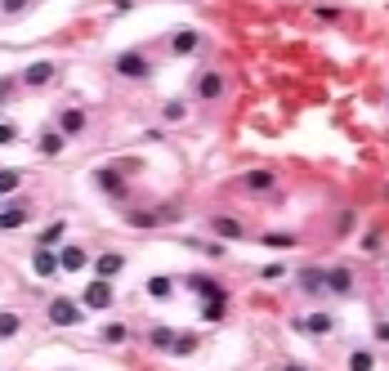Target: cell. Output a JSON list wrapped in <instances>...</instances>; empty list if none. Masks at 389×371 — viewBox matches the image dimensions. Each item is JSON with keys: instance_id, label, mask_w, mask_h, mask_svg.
<instances>
[{"instance_id": "cell-1", "label": "cell", "mask_w": 389, "mask_h": 371, "mask_svg": "<svg viewBox=\"0 0 389 371\" xmlns=\"http://www.w3.org/2000/svg\"><path fill=\"white\" fill-rule=\"evenodd\" d=\"M116 76H126V81H148L152 76V63L148 54H139V49H126V54H116Z\"/></svg>"}, {"instance_id": "cell-2", "label": "cell", "mask_w": 389, "mask_h": 371, "mask_svg": "<svg viewBox=\"0 0 389 371\" xmlns=\"http://www.w3.org/2000/svg\"><path fill=\"white\" fill-rule=\"evenodd\" d=\"M49 322H54V327H81V322H86V313H81V305H76V300H49Z\"/></svg>"}, {"instance_id": "cell-3", "label": "cell", "mask_w": 389, "mask_h": 371, "mask_svg": "<svg viewBox=\"0 0 389 371\" xmlns=\"http://www.w3.org/2000/svg\"><path fill=\"white\" fill-rule=\"evenodd\" d=\"M27 219H31V201H9V206H0V233L23 228Z\"/></svg>"}, {"instance_id": "cell-4", "label": "cell", "mask_w": 389, "mask_h": 371, "mask_svg": "<svg viewBox=\"0 0 389 371\" xmlns=\"http://www.w3.org/2000/svg\"><path fill=\"white\" fill-rule=\"evenodd\" d=\"M54 72H59V67L49 63V59H36V63H27V67H23V86L41 90V86H49V81H54Z\"/></svg>"}, {"instance_id": "cell-5", "label": "cell", "mask_w": 389, "mask_h": 371, "mask_svg": "<svg viewBox=\"0 0 389 371\" xmlns=\"http://www.w3.org/2000/svg\"><path fill=\"white\" fill-rule=\"evenodd\" d=\"M179 210H171V206H157V210H130L126 215V224L130 228H152V224H166V219H175Z\"/></svg>"}, {"instance_id": "cell-6", "label": "cell", "mask_w": 389, "mask_h": 371, "mask_svg": "<svg viewBox=\"0 0 389 371\" xmlns=\"http://www.w3.org/2000/svg\"><path fill=\"white\" fill-rule=\"evenodd\" d=\"M197 98H201V103H219V98H224V76H219V72H201L197 76Z\"/></svg>"}, {"instance_id": "cell-7", "label": "cell", "mask_w": 389, "mask_h": 371, "mask_svg": "<svg viewBox=\"0 0 389 371\" xmlns=\"http://www.w3.org/2000/svg\"><path fill=\"white\" fill-rule=\"evenodd\" d=\"M112 300H116V291H112V282H103V278H94V282L86 286V305H90V309H112Z\"/></svg>"}, {"instance_id": "cell-8", "label": "cell", "mask_w": 389, "mask_h": 371, "mask_svg": "<svg viewBox=\"0 0 389 371\" xmlns=\"http://www.w3.org/2000/svg\"><path fill=\"white\" fill-rule=\"evenodd\" d=\"M86 264H90V255H86L81 246H63V250H59V268H63V273H81Z\"/></svg>"}, {"instance_id": "cell-9", "label": "cell", "mask_w": 389, "mask_h": 371, "mask_svg": "<svg viewBox=\"0 0 389 371\" xmlns=\"http://www.w3.org/2000/svg\"><path fill=\"white\" fill-rule=\"evenodd\" d=\"M31 268H36L41 278H54L59 273V255L49 246H36V250H31Z\"/></svg>"}, {"instance_id": "cell-10", "label": "cell", "mask_w": 389, "mask_h": 371, "mask_svg": "<svg viewBox=\"0 0 389 371\" xmlns=\"http://www.w3.org/2000/svg\"><path fill=\"white\" fill-rule=\"evenodd\" d=\"M197 45H201V31H193V27H179L175 36H171V54H193Z\"/></svg>"}, {"instance_id": "cell-11", "label": "cell", "mask_w": 389, "mask_h": 371, "mask_svg": "<svg viewBox=\"0 0 389 371\" xmlns=\"http://www.w3.org/2000/svg\"><path fill=\"white\" fill-rule=\"evenodd\" d=\"M94 179H98V188H103V193H112V197H121V193H126V179H121V171H112V166L94 171Z\"/></svg>"}, {"instance_id": "cell-12", "label": "cell", "mask_w": 389, "mask_h": 371, "mask_svg": "<svg viewBox=\"0 0 389 371\" xmlns=\"http://www.w3.org/2000/svg\"><path fill=\"white\" fill-rule=\"evenodd\" d=\"M211 228L219 233V238H228V242H238L242 233H246V228H242V219H233V215H215V219H211Z\"/></svg>"}, {"instance_id": "cell-13", "label": "cell", "mask_w": 389, "mask_h": 371, "mask_svg": "<svg viewBox=\"0 0 389 371\" xmlns=\"http://www.w3.org/2000/svg\"><path fill=\"white\" fill-rule=\"evenodd\" d=\"M36 148H41V157H59L63 148H67V134H63V130H45Z\"/></svg>"}, {"instance_id": "cell-14", "label": "cell", "mask_w": 389, "mask_h": 371, "mask_svg": "<svg viewBox=\"0 0 389 371\" xmlns=\"http://www.w3.org/2000/svg\"><path fill=\"white\" fill-rule=\"evenodd\" d=\"M242 183L251 193H268V188H278V175L273 171H251V175H242Z\"/></svg>"}, {"instance_id": "cell-15", "label": "cell", "mask_w": 389, "mask_h": 371, "mask_svg": "<svg viewBox=\"0 0 389 371\" xmlns=\"http://www.w3.org/2000/svg\"><path fill=\"white\" fill-rule=\"evenodd\" d=\"M121 268H126V260H121V255H116V250H108V255H98V264H94V273H98V278H103V282H108V278H116V273H121Z\"/></svg>"}, {"instance_id": "cell-16", "label": "cell", "mask_w": 389, "mask_h": 371, "mask_svg": "<svg viewBox=\"0 0 389 371\" xmlns=\"http://www.w3.org/2000/svg\"><path fill=\"white\" fill-rule=\"evenodd\" d=\"M59 130H63V134H81V130H86V112H81V108L59 112Z\"/></svg>"}, {"instance_id": "cell-17", "label": "cell", "mask_w": 389, "mask_h": 371, "mask_svg": "<svg viewBox=\"0 0 389 371\" xmlns=\"http://www.w3.org/2000/svg\"><path fill=\"white\" fill-rule=\"evenodd\" d=\"M327 291L349 295L353 291V273H349V268H331V273H327Z\"/></svg>"}, {"instance_id": "cell-18", "label": "cell", "mask_w": 389, "mask_h": 371, "mask_svg": "<svg viewBox=\"0 0 389 371\" xmlns=\"http://www.w3.org/2000/svg\"><path fill=\"white\" fill-rule=\"evenodd\" d=\"M188 286H193L201 300H211V305H215V300H224V291H219V282H215V278H193Z\"/></svg>"}, {"instance_id": "cell-19", "label": "cell", "mask_w": 389, "mask_h": 371, "mask_svg": "<svg viewBox=\"0 0 389 371\" xmlns=\"http://www.w3.org/2000/svg\"><path fill=\"white\" fill-rule=\"evenodd\" d=\"M23 188V171H14V166H9V171H0V197H9V193H19Z\"/></svg>"}, {"instance_id": "cell-20", "label": "cell", "mask_w": 389, "mask_h": 371, "mask_svg": "<svg viewBox=\"0 0 389 371\" xmlns=\"http://www.w3.org/2000/svg\"><path fill=\"white\" fill-rule=\"evenodd\" d=\"M23 331V317L19 313H0V340H14Z\"/></svg>"}, {"instance_id": "cell-21", "label": "cell", "mask_w": 389, "mask_h": 371, "mask_svg": "<svg viewBox=\"0 0 389 371\" xmlns=\"http://www.w3.org/2000/svg\"><path fill=\"white\" fill-rule=\"evenodd\" d=\"M300 286H304V291H323V286H327V273H323V268H304V273H300Z\"/></svg>"}, {"instance_id": "cell-22", "label": "cell", "mask_w": 389, "mask_h": 371, "mask_svg": "<svg viewBox=\"0 0 389 371\" xmlns=\"http://www.w3.org/2000/svg\"><path fill=\"white\" fill-rule=\"evenodd\" d=\"M175 335L179 331H171V327H152L148 340H152V349H175Z\"/></svg>"}, {"instance_id": "cell-23", "label": "cell", "mask_w": 389, "mask_h": 371, "mask_svg": "<svg viewBox=\"0 0 389 371\" xmlns=\"http://www.w3.org/2000/svg\"><path fill=\"white\" fill-rule=\"evenodd\" d=\"M193 349H197V335H188V331H183V335H175V349H171V353H175V358H188Z\"/></svg>"}, {"instance_id": "cell-24", "label": "cell", "mask_w": 389, "mask_h": 371, "mask_svg": "<svg viewBox=\"0 0 389 371\" xmlns=\"http://www.w3.org/2000/svg\"><path fill=\"white\" fill-rule=\"evenodd\" d=\"M300 327H304V331H313V335H327V331H331V317H327V313H313L309 322H300Z\"/></svg>"}, {"instance_id": "cell-25", "label": "cell", "mask_w": 389, "mask_h": 371, "mask_svg": "<svg viewBox=\"0 0 389 371\" xmlns=\"http://www.w3.org/2000/svg\"><path fill=\"white\" fill-rule=\"evenodd\" d=\"M171 291H175V286H171V278H152V282H148V295H152V300H166Z\"/></svg>"}, {"instance_id": "cell-26", "label": "cell", "mask_w": 389, "mask_h": 371, "mask_svg": "<svg viewBox=\"0 0 389 371\" xmlns=\"http://www.w3.org/2000/svg\"><path fill=\"white\" fill-rule=\"evenodd\" d=\"M264 246L286 250V246H295V238H291V233H264Z\"/></svg>"}, {"instance_id": "cell-27", "label": "cell", "mask_w": 389, "mask_h": 371, "mask_svg": "<svg viewBox=\"0 0 389 371\" xmlns=\"http://www.w3.org/2000/svg\"><path fill=\"white\" fill-rule=\"evenodd\" d=\"M126 335H130V331H126V322H108V327H103V340H108V345H121Z\"/></svg>"}, {"instance_id": "cell-28", "label": "cell", "mask_w": 389, "mask_h": 371, "mask_svg": "<svg viewBox=\"0 0 389 371\" xmlns=\"http://www.w3.org/2000/svg\"><path fill=\"white\" fill-rule=\"evenodd\" d=\"M63 233H67V224H63V219H59V224H49V228L41 233V246H49V242H59V238H63Z\"/></svg>"}, {"instance_id": "cell-29", "label": "cell", "mask_w": 389, "mask_h": 371, "mask_svg": "<svg viewBox=\"0 0 389 371\" xmlns=\"http://www.w3.org/2000/svg\"><path fill=\"white\" fill-rule=\"evenodd\" d=\"M31 5V0H0V14H9V19H14V14H23Z\"/></svg>"}, {"instance_id": "cell-30", "label": "cell", "mask_w": 389, "mask_h": 371, "mask_svg": "<svg viewBox=\"0 0 389 371\" xmlns=\"http://www.w3.org/2000/svg\"><path fill=\"white\" fill-rule=\"evenodd\" d=\"M349 371H371V353H353V358H349Z\"/></svg>"}, {"instance_id": "cell-31", "label": "cell", "mask_w": 389, "mask_h": 371, "mask_svg": "<svg viewBox=\"0 0 389 371\" xmlns=\"http://www.w3.org/2000/svg\"><path fill=\"white\" fill-rule=\"evenodd\" d=\"M201 317H206V322H219V317H224V305L215 300V305H206V309H201Z\"/></svg>"}, {"instance_id": "cell-32", "label": "cell", "mask_w": 389, "mask_h": 371, "mask_svg": "<svg viewBox=\"0 0 389 371\" xmlns=\"http://www.w3.org/2000/svg\"><path fill=\"white\" fill-rule=\"evenodd\" d=\"M161 116H166V121H183V103H166Z\"/></svg>"}, {"instance_id": "cell-33", "label": "cell", "mask_w": 389, "mask_h": 371, "mask_svg": "<svg viewBox=\"0 0 389 371\" xmlns=\"http://www.w3.org/2000/svg\"><path fill=\"white\" fill-rule=\"evenodd\" d=\"M14 139H19V130H14L9 121H0V143H14Z\"/></svg>"}, {"instance_id": "cell-34", "label": "cell", "mask_w": 389, "mask_h": 371, "mask_svg": "<svg viewBox=\"0 0 389 371\" xmlns=\"http://www.w3.org/2000/svg\"><path fill=\"white\" fill-rule=\"evenodd\" d=\"M282 273H286V268H282V264H268V268H264V273H260V278H268V282H278Z\"/></svg>"}, {"instance_id": "cell-35", "label": "cell", "mask_w": 389, "mask_h": 371, "mask_svg": "<svg viewBox=\"0 0 389 371\" xmlns=\"http://www.w3.org/2000/svg\"><path fill=\"white\" fill-rule=\"evenodd\" d=\"M9 90H14V81H9V76H0V103L9 98Z\"/></svg>"}, {"instance_id": "cell-36", "label": "cell", "mask_w": 389, "mask_h": 371, "mask_svg": "<svg viewBox=\"0 0 389 371\" xmlns=\"http://www.w3.org/2000/svg\"><path fill=\"white\" fill-rule=\"evenodd\" d=\"M282 371H304V367H295V362H291V367H282Z\"/></svg>"}, {"instance_id": "cell-37", "label": "cell", "mask_w": 389, "mask_h": 371, "mask_svg": "<svg viewBox=\"0 0 389 371\" xmlns=\"http://www.w3.org/2000/svg\"><path fill=\"white\" fill-rule=\"evenodd\" d=\"M380 335H385V340H389V327H380Z\"/></svg>"}, {"instance_id": "cell-38", "label": "cell", "mask_w": 389, "mask_h": 371, "mask_svg": "<svg viewBox=\"0 0 389 371\" xmlns=\"http://www.w3.org/2000/svg\"><path fill=\"white\" fill-rule=\"evenodd\" d=\"M385 197H389V188H385Z\"/></svg>"}, {"instance_id": "cell-39", "label": "cell", "mask_w": 389, "mask_h": 371, "mask_svg": "<svg viewBox=\"0 0 389 371\" xmlns=\"http://www.w3.org/2000/svg\"><path fill=\"white\" fill-rule=\"evenodd\" d=\"M385 103H389V98H385Z\"/></svg>"}]
</instances>
